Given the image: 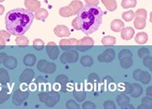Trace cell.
Listing matches in <instances>:
<instances>
[{
	"label": "cell",
	"mask_w": 152,
	"mask_h": 109,
	"mask_svg": "<svg viewBox=\"0 0 152 109\" xmlns=\"http://www.w3.org/2000/svg\"><path fill=\"white\" fill-rule=\"evenodd\" d=\"M4 64L6 67L12 69L16 67L17 62L16 60V59L12 58V57H7V58L4 60Z\"/></svg>",
	"instance_id": "23"
},
{
	"label": "cell",
	"mask_w": 152,
	"mask_h": 109,
	"mask_svg": "<svg viewBox=\"0 0 152 109\" xmlns=\"http://www.w3.org/2000/svg\"><path fill=\"white\" fill-rule=\"evenodd\" d=\"M75 97L77 99L78 101H82L85 99V94L83 92H79V91H77V92L75 93Z\"/></svg>",
	"instance_id": "39"
},
{
	"label": "cell",
	"mask_w": 152,
	"mask_h": 109,
	"mask_svg": "<svg viewBox=\"0 0 152 109\" xmlns=\"http://www.w3.org/2000/svg\"><path fill=\"white\" fill-rule=\"evenodd\" d=\"M34 18L35 16L28 10L24 8L12 10L6 15V27L9 33L13 35H23L30 29Z\"/></svg>",
	"instance_id": "1"
},
{
	"label": "cell",
	"mask_w": 152,
	"mask_h": 109,
	"mask_svg": "<svg viewBox=\"0 0 152 109\" xmlns=\"http://www.w3.org/2000/svg\"><path fill=\"white\" fill-rule=\"evenodd\" d=\"M134 16L139 17V18H141L146 20L147 12L145 10H144V9H139V10H137V12H135V14H134Z\"/></svg>",
	"instance_id": "35"
},
{
	"label": "cell",
	"mask_w": 152,
	"mask_h": 109,
	"mask_svg": "<svg viewBox=\"0 0 152 109\" xmlns=\"http://www.w3.org/2000/svg\"><path fill=\"white\" fill-rule=\"evenodd\" d=\"M45 46V43L43 40L40 39H36L33 41V47L37 50H41Z\"/></svg>",
	"instance_id": "32"
},
{
	"label": "cell",
	"mask_w": 152,
	"mask_h": 109,
	"mask_svg": "<svg viewBox=\"0 0 152 109\" xmlns=\"http://www.w3.org/2000/svg\"><path fill=\"white\" fill-rule=\"evenodd\" d=\"M76 43H77V39L75 38L62 39L60 41V46L64 50L67 51L74 48L76 45Z\"/></svg>",
	"instance_id": "11"
},
{
	"label": "cell",
	"mask_w": 152,
	"mask_h": 109,
	"mask_svg": "<svg viewBox=\"0 0 152 109\" xmlns=\"http://www.w3.org/2000/svg\"><path fill=\"white\" fill-rule=\"evenodd\" d=\"M83 108H95V106L92 102H86L85 103L83 104Z\"/></svg>",
	"instance_id": "42"
},
{
	"label": "cell",
	"mask_w": 152,
	"mask_h": 109,
	"mask_svg": "<svg viewBox=\"0 0 152 109\" xmlns=\"http://www.w3.org/2000/svg\"><path fill=\"white\" fill-rule=\"evenodd\" d=\"M24 5L31 12H36L41 7V3L37 0H25Z\"/></svg>",
	"instance_id": "13"
},
{
	"label": "cell",
	"mask_w": 152,
	"mask_h": 109,
	"mask_svg": "<svg viewBox=\"0 0 152 109\" xmlns=\"http://www.w3.org/2000/svg\"><path fill=\"white\" fill-rule=\"evenodd\" d=\"M87 5H92V6H97L99 4V0H85Z\"/></svg>",
	"instance_id": "43"
},
{
	"label": "cell",
	"mask_w": 152,
	"mask_h": 109,
	"mask_svg": "<svg viewBox=\"0 0 152 109\" xmlns=\"http://www.w3.org/2000/svg\"><path fill=\"white\" fill-rule=\"evenodd\" d=\"M39 98L47 106H53L58 102L60 96L57 93H43L39 95Z\"/></svg>",
	"instance_id": "4"
},
{
	"label": "cell",
	"mask_w": 152,
	"mask_h": 109,
	"mask_svg": "<svg viewBox=\"0 0 152 109\" xmlns=\"http://www.w3.org/2000/svg\"><path fill=\"white\" fill-rule=\"evenodd\" d=\"M148 54H149V52L147 48H141V49H139V56L140 58H143L146 56H148Z\"/></svg>",
	"instance_id": "36"
},
{
	"label": "cell",
	"mask_w": 152,
	"mask_h": 109,
	"mask_svg": "<svg viewBox=\"0 0 152 109\" xmlns=\"http://www.w3.org/2000/svg\"><path fill=\"white\" fill-rule=\"evenodd\" d=\"M117 101L118 105L121 106H126L129 102V98L124 96H120L117 98Z\"/></svg>",
	"instance_id": "33"
},
{
	"label": "cell",
	"mask_w": 152,
	"mask_h": 109,
	"mask_svg": "<svg viewBox=\"0 0 152 109\" xmlns=\"http://www.w3.org/2000/svg\"><path fill=\"white\" fill-rule=\"evenodd\" d=\"M56 81L62 84H66L68 81V79L64 75H59L57 79H56Z\"/></svg>",
	"instance_id": "37"
},
{
	"label": "cell",
	"mask_w": 152,
	"mask_h": 109,
	"mask_svg": "<svg viewBox=\"0 0 152 109\" xmlns=\"http://www.w3.org/2000/svg\"><path fill=\"white\" fill-rule=\"evenodd\" d=\"M16 43L18 46H25L28 45L29 41L26 37H24L23 35H19L18 38L16 39Z\"/></svg>",
	"instance_id": "28"
},
{
	"label": "cell",
	"mask_w": 152,
	"mask_h": 109,
	"mask_svg": "<svg viewBox=\"0 0 152 109\" xmlns=\"http://www.w3.org/2000/svg\"><path fill=\"white\" fill-rule=\"evenodd\" d=\"M102 1L107 10L110 12L116 10L117 8L116 0H102Z\"/></svg>",
	"instance_id": "19"
},
{
	"label": "cell",
	"mask_w": 152,
	"mask_h": 109,
	"mask_svg": "<svg viewBox=\"0 0 152 109\" xmlns=\"http://www.w3.org/2000/svg\"><path fill=\"white\" fill-rule=\"evenodd\" d=\"M10 34L5 31H0V49H3L6 46V41H9Z\"/></svg>",
	"instance_id": "20"
},
{
	"label": "cell",
	"mask_w": 152,
	"mask_h": 109,
	"mask_svg": "<svg viewBox=\"0 0 152 109\" xmlns=\"http://www.w3.org/2000/svg\"><path fill=\"white\" fill-rule=\"evenodd\" d=\"M134 34V30L132 27H126L124 28L121 31V38L124 40H130L133 38Z\"/></svg>",
	"instance_id": "15"
},
{
	"label": "cell",
	"mask_w": 152,
	"mask_h": 109,
	"mask_svg": "<svg viewBox=\"0 0 152 109\" xmlns=\"http://www.w3.org/2000/svg\"><path fill=\"white\" fill-rule=\"evenodd\" d=\"M66 107L68 108H79V106L77 105L73 100H70L66 104Z\"/></svg>",
	"instance_id": "38"
},
{
	"label": "cell",
	"mask_w": 152,
	"mask_h": 109,
	"mask_svg": "<svg viewBox=\"0 0 152 109\" xmlns=\"http://www.w3.org/2000/svg\"><path fill=\"white\" fill-rule=\"evenodd\" d=\"M134 26L137 29H143L146 26V20L139 18V17H135Z\"/></svg>",
	"instance_id": "24"
},
{
	"label": "cell",
	"mask_w": 152,
	"mask_h": 109,
	"mask_svg": "<svg viewBox=\"0 0 152 109\" xmlns=\"http://www.w3.org/2000/svg\"><path fill=\"white\" fill-rule=\"evenodd\" d=\"M83 4L79 0H74L68 6L63 7L59 10V13L63 17H70L75 15L83 8Z\"/></svg>",
	"instance_id": "3"
},
{
	"label": "cell",
	"mask_w": 152,
	"mask_h": 109,
	"mask_svg": "<svg viewBox=\"0 0 152 109\" xmlns=\"http://www.w3.org/2000/svg\"><path fill=\"white\" fill-rule=\"evenodd\" d=\"M144 64L145 66H148L150 69H151V57H146L145 58V60L143 61Z\"/></svg>",
	"instance_id": "41"
},
{
	"label": "cell",
	"mask_w": 152,
	"mask_h": 109,
	"mask_svg": "<svg viewBox=\"0 0 152 109\" xmlns=\"http://www.w3.org/2000/svg\"><path fill=\"white\" fill-rule=\"evenodd\" d=\"M116 42V39L113 36H105L102 39V43L104 46H114Z\"/></svg>",
	"instance_id": "25"
},
{
	"label": "cell",
	"mask_w": 152,
	"mask_h": 109,
	"mask_svg": "<svg viewBox=\"0 0 152 109\" xmlns=\"http://www.w3.org/2000/svg\"><path fill=\"white\" fill-rule=\"evenodd\" d=\"M94 44V40L89 37H85L80 40L77 41L76 48L80 52H85L91 48Z\"/></svg>",
	"instance_id": "5"
},
{
	"label": "cell",
	"mask_w": 152,
	"mask_h": 109,
	"mask_svg": "<svg viewBox=\"0 0 152 109\" xmlns=\"http://www.w3.org/2000/svg\"><path fill=\"white\" fill-rule=\"evenodd\" d=\"M4 0H0V2H3Z\"/></svg>",
	"instance_id": "46"
},
{
	"label": "cell",
	"mask_w": 152,
	"mask_h": 109,
	"mask_svg": "<svg viewBox=\"0 0 152 109\" xmlns=\"http://www.w3.org/2000/svg\"><path fill=\"white\" fill-rule=\"evenodd\" d=\"M9 81L8 74L4 69H0V81L6 83Z\"/></svg>",
	"instance_id": "34"
},
{
	"label": "cell",
	"mask_w": 152,
	"mask_h": 109,
	"mask_svg": "<svg viewBox=\"0 0 152 109\" xmlns=\"http://www.w3.org/2000/svg\"><path fill=\"white\" fill-rule=\"evenodd\" d=\"M133 87H132V90L131 91V96H134V97H138L141 95L142 94V89L140 87V85H139L138 84H134L133 85Z\"/></svg>",
	"instance_id": "29"
},
{
	"label": "cell",
	"mask_w": 152,
	"mask_h": 109,
	"mask_svg": "<svg viewBox=\"0 0 152 109\" xmlns=\"http://www.w3.org/2000/svg\"><path fill=\"white\" fill-rule=\"evenodd\" d=\"M104 106L105 108H116L114 103L112 101H106L104 102Z\"/></svg>",
	"instance_id": "40"
},
{
	"label": "cell",
	"mask_w": 152,
	"mask_h": 109,
	"mask_svg": "<svg viewBox=\"0 0 152 109\" xmlns=\"http://www.w3.org/2000/svg\"><path fill=\"white\" fill-rule=\"evenodd\" d=\"M34 76V72L31 69H26L20 77L22 82H29L31 81Z\"/></svg>",
	"instance_id": "18"
},
{
	"label": "cell",
	"mask_w": 152,
	"mask_h": 109,
	"mask_svg": "<svg viewBox=\"0 0 152 109\" xmlns=\"http://www.w3.org/2000/svg\"><path fill=\"white\" fill-rule=\"evenodd\" d=\"M54 33L58 37L64 38V37H69L70 35V32L69 29L65 25H58L54 29Z\"/></svg>",
	"instance_id": "12"
},
{
	"label": "cell",
	"mask_w": 152,
	"mask_h": 109,
	"mask_svg": "<svg viewBox=\"0 0 152 109\" xmlns=\"http://www.w3.org/2000/svg\"><path fill=\"white\" fill-rule=\"evenodd\" d=\"M78 23L83 33L90 35L99 29L102 23L103 11L97 6L86 5L78 12Z\"/></svg>",
	"instance_id": "2"
},
{
	"label": "cell",
	"mask_w": 152,
	"mask_h": 109,
	"mask_svg": "<svg viewBox=\"0 0 152 109\" xmlns=\"http://www.w3.org/2000/svg\"><path fill=\"white\" fill-rule=\"evenodd\" d=\"M36 57L33 54H28L24 59V63L26 66H33V64L35 63Z\"/></svg>",
	"instance_id": "26"
},
{
	"label": "cell",
	"mask_w": 152,
	"mask_h": 109,
	"mask_svg": "<svg viewBox=\"0 0 152 109\" xmlns=\"http://www.w3.org/2000/svg\"><path fill=\"white\" fill-rule=\"evenodd\" d=\"M137 5V0H122L121 6L123 8H134Z\"/></svg>",
	"instance_id": "27"
},
{
	"label": "cell",
	"mask_w": 152,
	"mask_h": 109,
	"mask_svg": "<svg viewBox=\"0 0 152 109\" xmlns=\"http://www.w3.org/2000/svg\"><path fill=\"white\" fill-rule=\"evenodd\" d=\"M115 58V52L113 49H108L105 50L104 53L98 56V60L100 62L109 63L112 61Z\"/></svg>",
	"instance_id": "10"
},
{
	"label": "cell",
	"mask_w": 152,
	"mask_h": 109,
	"mask_svg": "<svg viewBox=\"0 0 152 109\" xmlns=\"http://www.w3.org/2000/svg\"><path fill=\"white\" fill-rule=\"evenodd\" d=\"M5 11V8L3 6L0 5V15H2Z\"/></svg>",
	"instance_id": "45"
},
{
	"label": "cell",
	"mask_w": 152,
	"mask_h": 109,
	"mask_svg": "<svg viewBox=\"0 0 152 109\" xmlns=\"http://www.w3.org/2000/svg\"><path fill=\"white\" fill-rule=\"evenodd\" d=\"M28 95V93L23 92V91H17L14 95L13 102L16 105H20L22 103V102L24 101L27 98Z\"/></svg>",
	"instance_id": "14"
},
{
	"label": "cell",
	"mask_w": 152,
	"mask_h": 109,
	"mask_svg": "<svg viewBox=\"0 0 152 109\" xmlns=\"http://www.w3.org/2000/svg\"><path fill=\"white\" fill-rule=\"evenodd\" d=\"M72 25L73 27H74V29H76V30H80V28L79 27V24H78V23L77 18H75L74 20H73L72 23Z\"/></svg>",
	"instance_id": "44"
},
{
	"label": "cell",
	"mask_w": 152,
	"mask_h": 109,
	"mask_svg": "<svg viewBox=\"0 0 152 109\" xmlns=\"http://www.w3.org/2000/svg\"><path fill=\"white\" fill-rule=\"evenodd\" d=\"M48 56L53 60H56L59 56V50L58 49V46L54 42H50L48 43L46 46Z\"/></svg>",
	"instance_id": "9"
},
{
	"label": "cell",
	"mask_w": 152,
	"mask_h": 109,
	"mask_svg": "<svg viewBox=\"0 0 152 109\" xmlns=\"http://www.w3.org/2000/svg\"><path fill=\"white\" fill-rule=\"evenodd\" d=\"M37 68L39 71L46 73H52L56 70V64L53 63H49L45 60L39 61L37 65Z\"/></svg>",
	"instance_id": "7"
},
{
	"label": "cell",
	"mask_w": 152,
	"mask_h": 109,
	"mask_svg": "<svg viewBox=\"0 0 152 109\" xmlns=\"http://www.w3.org/2000/svg\"><path fill=\"white\" fill-rule=\"evenodd\" d=\"M93 63H94L93 58L89 56H83L81 58V60H80V63L83 64V66H87V67L88 66H91Z\"/></svg>",
	"instance_id": "30"
},
{
	"label": "cell",
	"mask_w": 152,
	"mask_h": 109,
	"mask_svg": "<svg viewBox=\"0 0 152 109\" xmlns=\"http://www.w3.org/2000/svg\"><path fill=\"white\" fill-rule=\"evenodd\" d=\"M119 58L121 60V64L124 68H128L131 67L133 64L132 60V53L131 52L127 49H124L119 54Z\"/></svg>",
	"instance_id": "6"
},
{
	"label": "cell",
	"mask_w": 152,
	"mask_h": 109,
	"mask_svg": "<svg viewBox=\"0 0 152 109\" xmlns=\"http://www.w3.org/2000/svg\"><path fill=\"white\" fill-rule=\"evenodd\" d=\"M124 28V24L121 20H114L111 23V29L114 32L118 33Z\"/></svg>",
	"instance_id": "17"
},
{
	"label": "cell",
	"mask_w": 152,
	"mask_h": 109,
	"mask_svg": "<svg viewBox=\"0 0 152 109\" xmlns=\"http://www.w3.org/2000/svg\"><path fill=\"white\" fill-rule=\"evenodd\" d=\"M148 40V35L145 32H141L138 33L135 36V41L137 43L140 44H145Z\"/></svg>",
	"instance_id": "21"
},
{
	"label": "cell",
	"mask_w": 152,
	"mask_h": 109,
	"mask_svg": "<svg viewBox=\"0 0 152 109\" xmlns=\"http://www.w3.org/2000/svg\"><path fill=\"white\" fill-rule=\"evenodd\" d=\"M78 58V53L75 50H70L67 52L64 53L61 56V61L63 63H75L77 62Z\"/></svg>",
	"instance_id": "8"
},
{
	"label": "cell",
	"mask_w": 152,
	"mask_h": 109,
	"mask_svg": "<svg viewBox=\"0 0 152 109\" xmlns=\"http://www.w3.org/2000/svg\"><path fill=\"white\" fill-rule=\"evenodd\" d=\"M122 18H123L126 22H130L134 18V13L133 11L130 10L128 12H125L122 14Z\"/></svg>",
	"instance_id": "31"
},
{
	"label": "cell",
	"mask_w": 152,
	"mask_h": 109,
	"mask_svg": "<svg viewBox=\"0 0 152 109\" xmlns=\"http://www.w3.org/2000/svg\"><path fill=\"white\" fill-rule=\"evenodd\" d=\"M137 76H141V78L139 79V81H141L143 83H148L150 81V75L147 72H144L141 70H137L134 73V77Z\"/></svg>",
	"instance_id": "16"
},
{
	"label": "cell",
	"mask_w": 152,
	"mask_h": 109,
	"mask_svg": "<svg viewBox=\"0 0 152 109\" xmlns=\"http://www.w3.org/2000/svg\"><path fill=\"white\" fill-rule=\"evenodd\" d=\"M48 15L49 13L47 10L44 8H39L35 12V17L36 19L39 20V21H41V20H45L47 18Z\"/></svg>",
	"instance_id": "22"
}]
</instances>
